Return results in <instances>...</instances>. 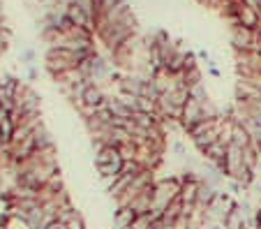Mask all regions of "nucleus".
<instances>
[{
    "label": "nucleus",
    "mask_w": 261,
    "mask_h": 229,
    "mask_svg": "<svg viewBox=\"0 0 261 229\" xmlns=\"http://www.w3.org/2000/svg\"><path fill=\"white\" fill-rule=\"evenodd\" d=\"M95 169L109 190L123 174V158H120L118 146H104V148L95 150Z\"/></svg>",
    "instance_id": "obj_1"
},
{
    "label": "nucleus",
    "mask_w": 261,
    "mask_h": 229,
    "mask_svg": "<svg viewBox=\"0 0 261 229\" xmlns=\"http://www.w3.org/2000/svg\"><path fill=\"white\" fill-rule=\"evenodd\" d=\"M95 54H97V51H95ZM88 56H93V54H74V51L60 49V46H49V49H46V56H44V65L56 79L58 74L72 70V67H79Z\"/></svg>",
    "instance_id": "obj_2"
},
{
    "label": "nucleus",
    "mask_w": 261,
    "mask_h": 229,
    "mask_svg": "<svg viewBox=\"0 0 261 229\" xmlns=\"http://www.w3.org/2000/svg\"><path fill=\"white\" fill-rule=\"evenodd\" d=\"M180 185L182 183L176 179V176L155 181V185H153V209H150V215H153L155 220L162 218L164 211H167V206L180 197Z\"/></svg>",
    "instance_id": "obj_3"
},
{
    "label": "nucleus",
    "mask_w": 261,
    "mask_h": 229,
    "mask_svg": "<svg viewBox=\"0 0 261 229\" xmlns=\"http://www.w3.org/2000/svg\"><path fill=\"white\" fill-rule=\"evenodd\" d=\"M236 204H238L236 197H231L227 190H220V192L215 194V199L208 204L206 220H213V222H224V220H227V215L236 209Z\"/></svg>",
    "instance_id": "obj_4"
},
{
    "label": "nucleus",
    "mask_w": 261,
    "mask_h": 229,
    "mask_svg": "<svg viewBox=\"0 0 261 229\" xmlns=\"http://www.w3.org/2000/svg\"><path fill=\"white\" fill-rule=\"evenodd\" d=\"M203 118V105L197 100H188L185 102V107H182V116L180 120H178V125L182 128V132H190V130L194 128V125H199Z\"/></svg>",
    "instance_id": "obj_5"
},
{
    "label": "nucleus",
    "mask_w": 261,
    "mask_h": 229,
    "mask_svg": "<svg viewBox=\"0 0 261 229\" xmlns=\"http://www.w3.org/2000/svg\"><path fill=\"white\" fill-rule=\"evenodd\" d=\"M231 46L236 54L241 51H250L252 49V37H254V30L252 28H245L241 23H231Z\"/></svg>",
    "instance_id": "obj_6"
},
{
    "label": "nucleus",
    "mask_w": 261,
    "mask_h": 229,
    "mask_svg": "<svg viewBox=\"0 0 261 229\" xmlns=\"http://www.w3.org/2000/svg\"><path fill=\"white\" fill-rule=\"evenodd\" d=\"M227 146L222 139H215L211 146H206V148L201 150V155L206 158V162H211V165H215L217 169L224 174V158H227Z\"/></svg>",
    "instance_id": "obj_7"
},
{
    "label": "nucleus",
    "mask_w": 261,
    "mask_h": 229,
    "mask_svg": "<svg viewBox=\"0 0 261 229\" xmlns=\"http://www.w3.org/2000/svg\"><path fill=\"white\" fill-rule=\"evenodd\" d=\"M259 21H261V10L245 5V3H241V5H238L236 23H241V26H245V28L254 30V28H259Z\"/></svg>",
    "instance_id": "obj_8"
},
{
    "label": "nucleus",
    "mask_w": 261,
    "mask_h": 229,
    "mask_svg": "<svg viewBox=\"0 0 261 229\" xmlns=\"http://www.w3.org/2000/svg\"><path fill=\"white\" fill-rule=\"evenodd\" d=\"M65 14H67V19L72 21L74 26H79V28L90 30V33L95 35V21L90 19V16L86 14V12L81 10L79 5H74V3H69V5H67V12H65Z\"/></svg>",
    "instance_id": "obj_9"
},
{
    "label": "nucleus",
    "mask_w": 261,
    "mask_h": 229,
    "mask_svg": "<svg viewBox=\"0 0 261 229\" xmlns=\"http://www.w3.org/2000/svg\"><path fill=\"white\" fill-rule=\"evenodd\" d=\"M129 209L137 215L150 213V209H153V188H148V190H143L141 194H137V197L129 201Z\"/></svg>",
    "instance_id": "obj_10"
},
{
    "label": "nucleus",
    "mask_w": 261,
    "mask_h": 229,
    "mask_svg": "<svg viewBox=\"0 0 261 229\" xmlns=\"http://www.w3.org/2000/svg\"><path fill=\"white\" fill-rule=\"evenodd\" d=\"M33 139H35V148L42 150V148H54L56 141H54V135H51V130L46 128L44 123L37 125V128L33 130Z\"/></svg>",
    "instance_id": "obj_11"
},
{
    "label": "nucleus",
    "mask_w": 261,
    "mask_h": 229,
    "mask_svg": "<svg viewBox=\"0 0 261 229\" xmlns=\"http://www.w3.org/2000/svg\"><path fill=\"white\" fill-rule=\"evenodd\" d=\"M134 218H137V213H134L129 206L114 211V224H116V229H127V227H132Z\"/></svg>",
    "instance_id": "obj_12"
},
{
    "label": "nucleus",
    "mask_w": 261,
    "mask_h": 229,
    "mask_svg": "<svg viewBox=\"0 0 261 229\" xmlns=\"http://www.w3.org/2000/svg\"><path fill=\"white\" fill-rule=\"evenodd\" d=\"M188 95H190V100H197V102H208L211 97H208V90H206V84L203 81H197V84L188 86Z\"/></svg>",
    "instance_id": "obj_13"
},
{
    "label": "nucleus",
    "mask_w": 261,
    "mask_h": 229,
    "mask_svg": "<svg viewBox=\"0 0 261 229\" xmlns=\"http://www.w3.org/2000/svg\"><path fill=\"white\" fill-rule=\"evenodd\" d=\"M118 150H120V158H123V162H129V160H137L139 158V144H137V141L120 144Z\"/></svg>",
    "instance_id": "obj_14"
},
{
    "label": "nucleus",
    "mask_w": 261,
    "mask_h": 229,
    "mask_svg": "<svg viewBox=\"0 0 261 229\" xmlns=\"http://www.w3.org/2000/svg\"><path fill=\"white\" fill-rule=\"evenodd\" d=\"M3 229H33V227H30V222L25 218H21V215H10L7 213L5 222H3Z\"/></svg>",
    "instance_id": "obj_15"
},
{
    "label": "nucleus",
    "mask_w": 261,
    "mask_h": 229,
    "mask_svg": "<svg viewBox=\"0 0 261 229\" xmlns=\"http://www.w3.org/2000/svg\"><path fill=\"white\" fill-rule=\"evenodd\" d=\"M153 222H155V218L150 213L137 215V218H134V222H132V229H150V227H153Z\"/></svg>",
    "instance_id": "obj_16"
},
{
    "label": "nucleus",
    "mask_w": 261,
    "mask_h": 229,
    "mask_svg": "<svg viewBox=\"0 0 261 229\" xmlns=\"http://www.w3.org/2000/svg\"><path fill=\"white\" fill-rule=\"evenodd\" d=\"M150 229H173V222H169V220H164V218H158Z\"/></svg>",
    "instance_id": "obj_17"
},
{
    "label": "nucleus",
    "mask_w": 261,
    "mask_h": 229,
    "mask_svg": "<svg viewBox=\"0 0 261 229\" xmlns=\"http://www.w3.org/2000/svg\"><path fill=\"white\" fill-rule=\"evenodd\" d=\"M21 58H23V60H25V63H33V60H35V51H33V49L23 51V56H21Z\"/></svg>",
    "instance_id": "obj_18"
},
{
    "label": "nucleus",
    "mask_w": 261,
    "mask_h": 229,
    "mask_svg": "<svg viewBox=\"0 0 261 229\" xmlns=\"http://www.w3.org/2000/svg\"><path fill=\"white\" fill-rule=\"evenodd\" d=\"M35 77H37V70H35V67H30V70H28V79H35Z\"/></svg>",
    "instance_id": "obj_19"
},
{
    "label": "nucleus",
    "mask_w": 261,
    "mask_h": 229,
    "mask_svg": "<svg viewBox=\"0 0 261 229\" xmlns=\"http://www.w3.org/2000/svg\"><path fill=\"white\" fill-rule=\"evenodd\" d=\"M256 218H259V224H261V204H259V209H256Z\"/></svg>",
    "instance_id": "obj_20"
},
{
    "label": "nucleus",
    "mask_w": 261,
    "mask_h": 229,
    "mask_svg": "<svg viewBox=\"0 0 261 229\" xmlns=\"http://www.w3.org/2000/svg\"><path fill=\"white\" fill-rule=\"evenodd\" d=\"M259 199H261V188H259Z\"/></svg>",
    "instance_id": "obj_21"
},
{
    "label": "nucleus",
    "mask_w": 261,
    "mask_h": 229,
    "mask_svg": "<svg viewBox=\"0 0 261 229\" xmlns=\"http://www.w3.org/2000/svg\"><path fill=\"white\" fill-rule=\"evenodd\" d=\"M259 3H261V0H259Z\"/></svg>",
    "instance_id": "obj_22"
},
{
    "label": "nucleus",
    "mask_w": 261,
    "mask_h": 229,
    "mask_svg": "<svg viewBox=\"0 0 261 229\" xmlns=\"http://www.w3.org/2000/svg\"><path fill=\"white\" fill-rule=\"evenodd\" d=\"M0 229H3V227H0Z\"/></svg>",
    "instance_id": "obj_23"
}]
</instances>
